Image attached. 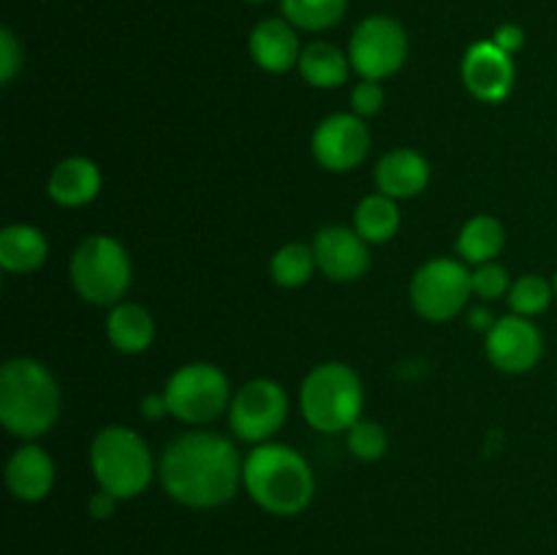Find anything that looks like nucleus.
Listing matches in <instances>:
<instances>
[{"instance_id": "obj_1", "label": "nucleus", "mask_w": 557, "mask_h": 555, "mask_svg": "<svg viewBox=\"0 0 557 555\" xmlns=\"http://www.w3.org/2000/svg\"><path fill=\"white\" fill-rule=\"evenodd\" d=\"M243 466L245 460H239L232 439L210 430H190L169 441L158 462V477L177 504L215 509L237 495Z\"/></svg>"}, {"instance_id": "obj_2", "label": "nucleus", "mask_w": 557, "mask_h": 555, "mask_svg": "<svg viewBox=\"0 0 557 555\" xmlns=\"http://www.w3.org/2000/svg\"><path fill=\"white\" fill-rule=\"evenodd\" d=\"M243 488L264 511L292 517L308 509L313 501L315 477L310 462L294 446L264 441L245 457Z\"/></svg>"}, {"instance_id": "obj_3", "label": "nucleus", "mask_w": 557, "mask_h": 555, "mask_svg": "<svg viewBox=\"0 0 557 555\" xmlns=\"http://www.w3.org/2000/svg\"><path fill=\"white\" fill-rule=\"evenodd\" d=\"M63 395L52 370L30 357H14L0 368V422L16 439L33 441L60 419Z\"/></svg>"}, {"instance_id": "obj_4", "label": "nucleus", "mask_w": 557, "mask_h": 555, "mask_svg": "<svg viewBox=\"0 0 557 555\" xmlns=\"http://www.w3.org/2000/svg\"><path fill=\"white\" fill-rule=\"evenodd\" d=\"M364 390L357 370L343 362L315 365L299 390L305 422L319 433H348L362 419Z\"/></svg>"}, {"instance_id": "obj_5", "label": "nucleus", "mask_w": 557, "mask_h": 555, "mask_svg": "<svg viewBox=\"0 0 557 555\" xmlns=\"http://www.w3.org/2000/svg\"><path fill=\"white\" fill-rule=\"evenodd\" d=\"M90 468L98 488L120 501L145 493L156 473L147 441L123 424H109L98 430L90 444Z\"/></svg>"}, {"instance_id": "obj_6", "label": "nucleus", "mask_w": 557, "mask_h": 555, "mask_svg": "<svg viewBox=\"0 0 557 555\" xmlns=\"http://www.w3.org/2000/svg\"><path fill=\"white\" fill-rule=\"evenodd\" d=\"M131 275L134 267L128 250L109 234H92L82 239L71 256V283L76 294L90 305L109 308L123 303L125 292L131 288Z\"/></svg>"}, {"instance_id": "obj_7", "label": "nucleus", "mask_w": 557, "mask_h": 555, "mask_svg": "<svg viewBox=\"0 0 557 555\" xmlns=\"http://www.w3.org/2000/svg\"><path fill=\"white\" fill-rule=\"evenodd\" d=\"M169 414L185 424H207L232 406V384L226 373L210 362H188L174 370L163 386Z\"/></svg>"}, {"instance_id": "obj_8", "label": "nucleus", "mask_w": 557, "mask_h": 555, "mask_svg": "<svg viewBox=\"0 0 557 555\" xmlns=\"http://www.w3.org/2000/svg\"><path fill=\"white\" fill-rule=\"evenodd\" d=\"M351 69L362 79L381 82L395 76L408 60V33L397 20L384 14L359 22L348 41Z\"/></svg>"}, {"instance_id": "obj_9", "label": "nucleus", "mask_w": 557, "mask_h": 555, "mask_svg": "<svg viewBox=\"0 0 557 555\" xmlns=\"http://www.w3.org/2000/svg\"><path fill=\"white\" fill-rule=\"evenodd\" d=\"M473 294V272L457 259H433L411 281V305L422 319L449 321Z\"/></svg>"}, {"instance_id": "obj_10", "label": "nucleus", "mask_w": 557, "mask_h": 555, "mask_svg": "<svg viewBox=\"0 0 557 555\" xmlns=\"http://www.w3.org/2000/svg\"><path fill=\"white\" fill-rule=\"evenodd\" d=\"M288 417V395L277 381L253 379L239 386L228 406V424L234 435L248 444H264Z\"/></svg>"}, {"instance_id": "obj_11", "label": "nucleus", "mask_w": 557, "mask_h": 555, "mask_svg": "<svg viewBox=\"0 0 557 555\" xmlns=\"http://www.w3.org/2000/svg\"><path fill=\"white\" fill-rule=\"evenodd\" d=\"M370 152V128L359 114L335 112L313 131V156L330 172H351Z\"/></svg>"}, {"instance_id": "obj_12", "label": "nucleus", "mask_w": 557, "mask_h": 555, "mask_svg": "<svg viewBox=\"0 0 557 555\" xmlns=\"http://www.w3.org/2000/svg\"><path fill=\"white\" fill-rule=\"evenodd\" d=\"M487 359L504 373H528L544 354V337L539 326L525 316H500L487 332Z\"/></svg>"}, {"instance_id": "obj_13", "label": "nucleus", "mask_w": 557, "mask_h": 555, "mask_svg": "<svg viewBox=\"0 0 557 555\" xmlns=\"http://www.w3.org/2000/svg\"><path fill=\"white\" fill-rule=\"evenodd\" d=\"M462 82L468 92L484 103H500L515 87V60L509 52L490 41H476L462 58Z\"/></svg>"}, {"instance_id": "obj_14", "label": "nucleus", "mask_w": 557, "mask_h": 555, "mask_svg": "<svg viewBox=\"0 0 557 555\" xmlns=\"http://www.w3.org/2000/svg\"><path fill=\"white\" fill-rule=\"evenodd\" d=\"M368 239L348 226H324L313 239L315 264L330 281L351 283L370 270Z\"/></svg>"}, {"instance_id": "obj_15", "label": "nucleus", "mask_w": 557, "mask_h": 555, "mask_svg": "<svg viewBox=\"0 0 557 555\" xmlns=\"http://www.w3.org/2000/svg\"><path fill=\"white\" fill-rule=\"evenodd\" d=\"M248 47L253 63L270 74H286L294 65H299V58H302L297 27L286 16H272V20L259 22L250 30Z\"/></svg>"}, {"instance_id": "obj_16", "label": "nucleus", "mask_w": 557, "mask_h": 555, "mask_svg": "<svg viewBox=\"0 0 557 555\" xmlns=\"http://www.w3.org/2000/svg\"><path fill=\"white\" fill-rule=\"evenodd\" d=\"M54 484V462L41 446L22 444L5 462V488L25 504L47 498Z\"/></svg>"}, {"instance_id": "obj_17", "label": "nucleus", "mask_w": 557, "mask_h": 555, "mask_svg": "<svg viewBox=\"0 0 557 555\" xmlns=\"http://www.w3.org/2000/svg\"><path fill=\"white\" fill-rule=\"evenodd\" d=\"M430 183V163L422 152L411 150V147H397V150L386 152L379 163H375V185L381 194L392 196V199H411L419 196Z\"/></svg>"}, {"instance_id": "obj_18", "label": "nucleus", "mask_w": 557, "mask_h": 555, "mask_svg": "<svg viewBox=\"0 0 557 555\" xmlns=\"http://www.w3.org/2000/svg\"><path fill=\"white\" fill-rule=\"evenodd\" d=\"M101 190V169L90 161V158H65L52 169L47 183L49 199L58 207H85Z\"/></svg>"}, {"instance_id": "obj_19", "label": "nucleus", "mask_w": 557, "mask_h": 555, "mask_svg": "<svg viewBox=\"0 0 557 555\" xmlns=\"http://www.w3.org/2000/svg\"><path fill=\"white\" fill-rule=\"evenodd\" d=\"M49 256V243L41 229L30 223H14L0 232V267L14 275H27L44 267Z\"/></svg>"}, {"instance_id": "obj_20", "label": "nucleus", "mask_w": 557, "mask_h": 555, "mask_svg": "<svg viewBox=\"0 0 557 555\" xmlns=\"http://www.w3.org/2000/svg\"><path fill=\"white\" fill-rule=\"evenodd\" d=\"M107 335L117 351L141 354L156 341V319L145 305L117 303L109 310Z\"/></svg>"}, {"instance_id": "obj_21", "label": "nucleus", "mask_w": 557, "mask_h": 555, "mask_svg": "<svg viewBox=\"0 0 557 555\" xmlns=\"http://www.w3.org/2000/svg\"><path fill=\"white\" fill-rule=\"evenodd\" d=\"M297 69L308 85L319 87V90H335V87L346 85L348 71H351V58L341 47H335V44L313 41L302 49Z\"/></svg>"}, {"instance_id": "obj_22", "label": "nucleus", "mask_w": 557, "mask_h": 555, "mask_svg": "<svg viewBox=\"0 0 557 555\" xmlns=\"http://www.w3.org/2000/svg\"><path fill=\"white\" fill-rule=\"evenodd\" d=\"M354 229L368 239L370 245H384L400 229V210L397 201L386 194H370L359 201L357 212H354Z\"/></svg>"}, {"instance_id": "obj_23", "label": "nucleus", "mask_w": 557, "mask_h": 555, "mask_svg": "<svg viewBox=\"0 0 557 555\" xmlns=\"http://www.w3.org/2000/svg\"><path fill=\"white\" fill-rule=\"evenodd\" d=\"M504 223L493 215H473L457 237V250L468 264H487L504 250Z\"/></svg>"}, {"instance_id": "obj_24", "label": "nucleus", "mask_w": 557, "mask_h": 555, "mask_svg": "<svg viewBox=\"0 0 557 555\" xmlns=\"http://www.w3.org/2000/svg\"><path fill=\"white\" fill-rule=\"evenodd\" d=\"M281 9L297 30L321 33L346 16L348 0H281Z\"/></svg>"}, {"instance_id": "obj_25", "label": "nucleus", "mask_w": 557, "mask_h": 555, "mask_svg": "<svg viewBox=\"0 0 557 555\" xmlns=\"http://www.w3.org/2000/svg\"><path fill=\"white\" fill-rule=\"evenodd\" d=\"M319 270L315 264L313 245L305 243H288L283 248L275 250L270 261V275L277 286L283 288H299L313 278V272Z\"/></svg>"}, {"instance_id": "obj_26", "label": "nucleus", "mask_w": 557, "mask_h": 555, "mask_svg": "<svg viewBox=\"0 0 557 555\" xmlns=\"http://www.w3.org/2000/svg\"><path fill=\"white\" fill-rule=\"evenodd\" d=\"M555 299V288L547 278L542 275H522L511 283V292H509V305H511V313L517 316H531L544 313V310L553 305Z\"/></svg>"}, {"instance_id": "obj_27", "label": "nucleus", "mask_w": 557, "mask_h": 555, "mask_svg": "<svg viewBox=\"0 0 557 555\" xmlns=\"http://www.w3.org/2000/svg\"><path fill=\"white\" fill-rule=\"evenodd\" d=\"M348 449L362 462L381 460L386 455V449H389V435H386L384 424L373 422V419H359L348 430Z\"/></svg>"}, {"instance_id": "obj_28", "label": "nucleus", "mask_w": 557, "mask_h": 555, "mask_svg": "<svg viewBox=\"0 0 557 555\" xmlns=\"http://www.w3.org/2000/svg\"><path fill=\"white\" fill-rule=\"evenodd\" d=\"M509 292L511 281L506 267H500L498 261H487V264L476 267V272H473V294H479L482 299H498Z\"/></svg>"}, {"instance_id": "obj_29", "label": "nucleus", "mask_w": 557, "mask_h": 555, "mask_svg": "<svg viewBox=\"0 0 557 555\" xmlns=\"http://www.w3.org/2000/svg\"><path fill=\"white\" fill-rule=\"evenodd\" d=\"M384 101H386V92H384V87H381V82L362 79L351 90V109H354V114H359L362 120L375 118V114L384 109Z\"/></svg>"}, {"instance_id": "obj_30", "label": "nucleus", "mask_w": 557, "mask_h": 555, "mask_svg": "<svg viewBox=\"0 0 557 555\" xmlns=\"http://www.w3.org/2000/svg\"><path fill=\"white\" fill-rule=\"evenodd\" d=\"M22 58H25V52H22L20 38H16L9 27H3V30H0V82H3V85H9V82L20 74Z\"/></svg>"}, {"instance_id": "obj_31", "label": "nucleus", "mask_w": 557, "mask_h": 555, "mask_svg": "<svg viewBox=\"0 0 557 555\" xmlns=\"http://www.w3.org/2000/svg\"><path fill=\"white\" fill-rule=\"evenodd\" d=\"M493 41L498 44L504 52L515 54V52H520L522 47H525V30H522L520 25H515V22H506V25L495 27Z\"/></svg>"}, {"instance_id": "obj_32", "label": "nucleus", "mask_w": 557, "mask_h": 555, "mask_svg": "<svg viewBox=\"0 0 557 555\" xmlns=\"http://www.w3.org/2000/svg\"><path fill=\"white\" fill-rule=\"evenodd\" d=\"M117 501L112 493H107V490H98V493L90 495V501H87V511H90L96 520H109V517L114 515V509H117Z\"/></svg>"}, {"instance_id": "obj_33", "label": "nucleus", "mask_w": 557, "mask_h": 555, "mask_svg": "<svg viewBox=\"0 0 557 555\" xmlns=\"http://www.w3.org/2000/svg\"><path fill=\"white\" fill-rule=\"evenodd\" d=\"M141 414H145V419H161L163 414H169L166 395H147L141 400Z\"/></svg>"}, {"instance_id": "obj_34", "label": "nucleus", "mask_w": 557, "mask_h": 555, "mask_svg": "<svg viewBox=\"0 0 557 555\" xmlns=\"http://www.w3.org/2000/svg\"><path fill=\"white\" fill-rule=\"evenodd\" d=\"M495 321H498V319H495V316L490 313L487 308H479V310H473V313H471V326H473V330L490 332L495 326Z\"/></svg>"}, {"instance_id": "obj_35", "label": "nucleus", "mask_w": 557, "mask_h": 555, "mask_svg": "<svg viewBox=\"0 0 557 555\" xmlns=\"http://www.w3.org/2000/svg\"><path fill=\"white\" fill-rule=\"evenodd\" d=\"M553 288H555V299H557V272H555V278H553Z\"/></svg>"}, {"instance_id": "obj_36", "label": "nucleus", "mask_w": 557, "mask_h": 555, "mask_svg": "<svg viewBox=\"0 0 557 555\" xmlns=\"http://www.w3.org/2000/svg\"><path fill=\"white\" fill-rule=\"evenodd\" d=\"M245 3H264V0H245Z\"/></svg>"}]
</instances>
